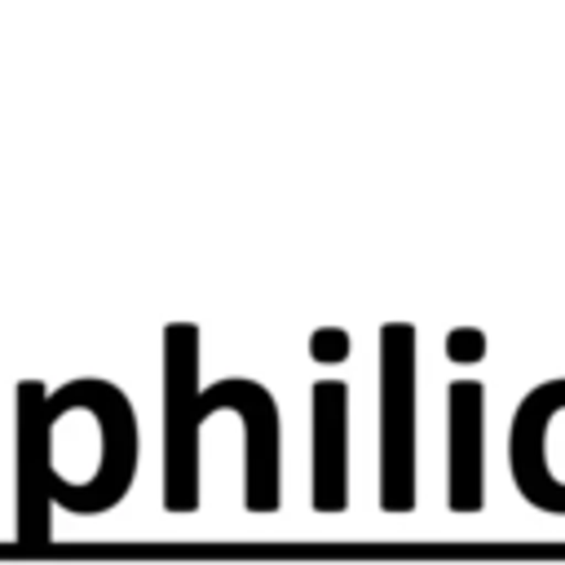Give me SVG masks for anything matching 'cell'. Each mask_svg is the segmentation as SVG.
I'll list each match as a JSON object with an SVG mask.
<instances>
[{
    "label": "cell",
    "mask_w": 565,
    "mask_h": 565,
    "mask_svg": "<svg viewBox=\"0 0 565 565\" xmlns=\"http://www.w3.org/2000/svg\"><path fill=\"white\" fill-rule=\"evenodd\" d=\"M199 331L168 327L163 331V508L194 512L199 508V424L207 411L243 406L256 380H216L212 388H194L199 371Z\"/></svg>",
    "instance_id": "obj_1"
},
{
    "label": "cell",
    "mask_w": 565,
    "mask_h": 565,
    "mask_svg": "<svg viewBox=\"0 0 565 565\" xmlns=\"http://www.w3.org/2000/svg\"><path fill=\"white\" fill-rule=\"evenodd\" d=\"M380 508H415V327L380 331Z\"/></svg>",
    "instance_id": "obj_2"
},
{
    "label": "cell",
    "mask_w": 565,
    "mask_h": 565,
    "mask_svg": "<svg viewBox=\"0 0 565 565\" xmlns=\"http://www.w3.org/2000/svg\"><path fill=\"white\" fill-rule=\"evenodd\" d=\"M561 406H565V380L539 384L516 406L512 437H508V468H512L516 494L543 512H565V481H556L547 468V428Z\"/></svg>",
    "instance_id": "obj_3"
},
{
    "label": "cell",
    "mask_w": 565,
    "mask_h": 565,
    "mask_svg": "<svg viewBox=\"0 0 565 565\" xmlns=\"http://www.w3.org/2000/svg\"><path fill=\"white\" fill-rule=\"evenodd\" d=\"M44 388L35 380L18 384V539L40 543L49 539V419H44Z\"/></svg>",
    "instance_id": "obj_4"
},
{
    "label": "cell",
    "mask_w": 565,
    "mask_h": 565,
    "mask_svg": "<svg viewBox=\"0 0 565 565\" xmlns=\"http://www.w3.org/2000/svg\"><path fill=\"white\" fill-rule=\"evenodd\" d=\"M349 503V388L340 380L313 384V508L340 512Z\"/></svg>",
    "instance_id": "obj_5"
},
{
    "label": "cell",
    "mask_w": 565,
    "mask_h": 565,
    "mask_svg": "<svg viewBox=\"0 0 565 565\" xmlns=\"http://www.w3.org/2000/svg\"><path fill=\"white\" fill-rule=\"evenodd\" d=\"M450 477H446V503L450 512H477L486 503L481 494V384L459 380L450 384Z\"/></svg>",
    "instance_id": "obj_6"
},
{
    "label": "cell",
    "mask_w": 565,
    "mask_h": 565,
    "mask_svg": "<svg viewBox=\"0 0 565 565\" xmlns=\"http://www.w3.org/2000/svg\"><path fill=\"white\" fill-rule=\"evenodd\" d=\"M344 353H349V335L340 327H322V331L309 335V358L313 362H340Z\"/></svg>",
    "instance_id": "obj_7"
},
{
    "label": "cell",
    "mask_w": 565,
    "mask_h": 565,
    "mask_svg": "<svg viewBox=\"0 0 565 565\" xmlns=\"http://www.w3.org/2000/svg\"><path fill=\"white\" fill-rule=\"evenodd\" d=\"M446 358H455V362H477V358H486V335H481L477 327L450 331V335H446Z\"/></svg>",
    "instance_id": "obj_8"
}]
</instances>
